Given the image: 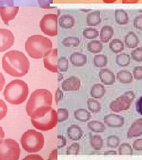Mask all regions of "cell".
I'll use <instances>...</instances> for the list:
<instances>
[{"mask_svg":"<svg viewBox=\"0 0 142 160\" xmlns=\"http://www.w3.org/2000/svg\"><path fill=\"white\" fill-rule=\"evenodd\" d=\"M142 135V119L136 120L129 128L127 133V138L131 139Z\"/></svg>","mask_w":142,"mask_h":160,"instance_id":"2e32d148","label":"cell"},{"mask_svg":"<svg viewBox=\"0 0 142 160\" xmlns=\"http://www.w3.org/2000/svg\"><path fill=\"white\" fill-rule=\"evenodd\" d=\"M44 65L46 68L51 72L56 73L57 71V49H53L43 58Z\"/></svg>","mask_w":142,"mask_h":160,"instance_id":"8fae6325","label":"cell"},{"mask_svg":"<svg viewBox=\"0 0 142 160\" xmlns=\"http://www.w3.org/2000/svg\"><path fill=\"white\" fill-rule=\"evenodd\" d=\"M90 142L92 148L95 149V151L101 150L103 146V139L101 136L98 135H90Z\"/></svg>","mask_w":142,"mask_h":160,"instance_id":"f546056e","label":"cell"},{"mask_svg":"<svg viewBox=\"0 0 142 160\" xmlns=\"http://www.w3.org/2000/svg\"><path fill=\"white\" fill-rule=\"evenodd\" d=\"M117 79L122 84H130L133 81V75L130 71L121 70L117 73Z\"/></svg>","mask_w":142,"mask_h":160,"instance_id":"484cf974","label":"cell"},{"mask_svg":"<svg viewBox=\"0 0 142 160\" xmlns=\"http://www.w3.org/2000/svg\"><path fill=\"white\" fill-rule=\"evenodd\" d=\"M140 0H122L123 4H137Z\"/></svg>","mask_w":142,"mask_h":160,"instance_id":"11a10c76","label":"cell"},{"mask_svg":"<svg viewBox=\"0 0 142 160\" xmlns=\"http://www.w3.org/2000/svg\"><path fill=\"white\" fill-rule=\"evenodd\" d=\"M80 39L77 37L74 36H71L65 38L62 42L63 45L67 48L77 47L80 45Z\"/></svg>","mask_w":142,"mask_h":160,"instance_id":"d6a6232c","label":"cell"},{"mask_svg":"<svg viewBox=\"0 0 142 160\" xmlns=\"http://www.w3.org/2000/svg\"><path fill=\"white\" fill-rule=\"evenodd\" d=\"M134 78L137 80H142V67L137 66L133 70Z\"/></svg>","mask_w":142,"mask_h":160,"instance_id":"7bdbcfd3","label":"cell"},{"mask_svg":"<svg viewBox=\"0 0 142 160\" xmlns=\"http://www.w3.org/2000/svg\"><path fill=\"white\" fill-rule=\"evenodd\" d=\"M7 106L6 103L0 99V120L3 119L7 113Z\"/></svg>","mask_w":142,"mask_h":160,"instance_id":"b9f144b4","label":"cell"},{"mask_svg":"<svg viewBox=\"0 0 142 160\" xmlns=\"http://www.w3.org/2000/svg\"><path fill=\"white\" fill-rule=\"evenodd\" d=\"M109 48L114 53H119L125 49L123 42L119 39H114L111 40L109 44Z\"/></svg>","mask_w":142,"mask_h":160,"instance_id":"f1b7e54d","label":"cell"},{"mask_svg":"<svg viewBox=\"0 0 142 160\" xmlns=\"http://www.w3.org/2000/svg\"><path fill=\"white\" fill-rule=\"evenodd\" d=\"M57 115L58 122H64L68 119V110L66 109H59L57 111Z\"/></svg>","mask_w":142,"mask_h":160,"instance_id":"f35d334b","label":"cell"},{"mask_svg":"<svg viewBox=\"0 0 142 160\" xmlns=\"http://www.w3.org/2000/svg\"><path fill=\"white\" fill-rule=\"evenodd\" d=\"M18 10V7H0V15L4 23L8 26L9 22L17 16Z\"/></svg>","mask_w":142,"mask_h":160,"instance_id":"7c38bea8","label":"cell"},{"mask_svg":"<svg viewBox=\"0 0 142 160\" xmlns=\"http://www.w3.org/2000/svg\"><path fill=\"white\" fill-rule=\"evenodd\" d=\"M4 137H5V133L2 127L0 126V143L2 141Z\"/></svg>","mask_w":142,"mask_h":160,"instance_id":"9f6ffc18","label":"cell"},{"mask_svg":"<svg viewBox=\"0 0 142 160\" xmlns=\"http://www.w3.org/2000/svg\"><path fill=\"white\" fill-rule=\"evenodd\" d=\"M31 122L35 128L42 131L51 130L57 124L56 111L51 108V110L40 118H31Z\"/></svg>","mask_w":142,"mask_h":160,"instance_id":"8992f818","label":"cell"},{"mask_svg":"<svg viewBox=\"0 0 142 160\" xmlns=\"http://www.w3.org/2000/svg\"><path fill=\"white\" fill-rule=\"evenodd\" d=\"M27 159H30V160H33V159H37V160H43V158L38 155H28L27 156V157H26L24 158V160H27Z\"/></svg>","mask_w":142,"mask_h":160,"instance_id":"f5cc1de1","label":"cell"},{"mask_svg":"<svg viewBox=\"0 0 142 160\" xmlns=\"http://www.w3.org/2000/svg\"><path fill=\"white\" fill-rule=\"evenodd\" d=\"M20 155V146L15 140L7 139L0 143V160H17Z\"/></svg>","mask_w":142,"mask_h":160,"instance_id":"52a82bcc","label":"cell"},{"mask_svg":"<svg viewBox=\"0 0 142 160\" xmlns=\"http://www.w3.org/2000/svg\"><path fill=\"white\" fill-rule=\"evenodd\" d=\"M59 24L63 29H71L75 24V19L71 15H63L59 18Z\"/></svg>","mask_w":142,"mask_h":160,"instance_id":"603a6c76","label":"cell"},{"mask_svg":"<svg viewBox=\"0 0 142 160\" xmlns=\"http://www.w3.org/2000/svg\"><path fill=\"white\" fill-rule=\"evenodd\" d=\"M131 56L133 60L136 62H142V48L139 47L131 52Z\"/></svg>","mask_w":142,"mask_h":160,"instance_id":"60d3db41","label":"cell"},{"mask_svg":"<svg viewBox=\"0 0 142 160\" xmlns=\"http://www.w3.org/2000/svg\"><path fill=\"white\" fill-rule=\"evenodd\" d=\"M14 0H0V7H12Z\"/></svg>","mask_w":142,"mask_h":160,"instance_id":"c3c4849f","label":"cell"},{"mask_svg":"<svg viewBox=\"0 0 142 160\" xmlns=\"http://www.w3.org/2000/svg\"><path fill=\"white\" fill-rule=\"evenodd\" d=\"M45 143L43 135L34 129L25 132L21 138L23 148L28 153L37 152L43 148Z\"/></svg>","mask_w":142,"mask_h":160,"instance_id":"5b68a950","label":"cell"},{"mask_svg":"<svg viewBox=\"0 0 142 160\" xmlns=\"http://www.w3.org/2000/svg\"><path fill=\"white\" fill-rule=\"evenodd\" d=\"M80 144L74 143L68 146L66 151L67 155H78L80 151Z\"/></svg>","mask_w":142,"mask_h":160,"instance_id":"ab89813d","label":"cell"},{"mask_svg":"<svg viewBox=\"0 0 142 160\" xmlns=\"http://www.w3.org/2000/svg\"><path fill=\"white\" fill-rule=\"evenodd\" d=\"M5 83H6L5 78L2 74L0 72V92H1L4 86H5Z\"/></svg>","mask_w":142,"mask_h":160,"instance_id":"816d5d0a","label":"cell"},{"mask_svg":"<svg viewBox=\"0 0 142 160\" xmlns=\"http://www.w3.org/2000/svg\"><path fill=\"white\" fill-rule=\"evenodd\" d=\"M58 81H61L63 79V74H62V73H60V72H58Z\"/></svg>","mask_w":142,"mask_h":160,"instance_id":"91938a15","label":"cell"},{"mask_svg":"<svg viewBox=\"0 0 142 160\" xmlns=\"http://www.w3.org/2000/svg\"><path fill=\"white\" fill-rule=\"evenodd\" d=\"M103 48L102 42L100 40H94L88 42L87 49L92 53H98L101 52Z\"/></svg>","mask_w":142,"mask_h":160,"instance_id":"83f0119b","label":"cell"},{"mask_svg":"<svg viewBox=\"0 0 142 160\" xmlns=\"http://www.w3.org/2000/svg\"><path fill=\"white\" fill-rule=\"evenodd\" d=\"M91 154H101V153L100 152H98V153H97V152H92Z\"/></svg>","mask_w":142,"mask_h":160,"instance_id":"94428289","label":"cell"},{"mask_svg":"<svg viewBox=\"0 0 142 160\" xmlns=\"http://www.w3.org/2000/svg\"><path fill=\"white\" fill-rule=\"evenodd\" d=\"M133 26L136 29L142 30V14L137 16L135 18Z\"/></svg>","mask_w":142,"mask_h":160,"instance_id":"ee69618b","label":"cell"},{"mask_svg":"<svg viewBox=\"0 0 142 160\" xmlns=\"http://www.w3.org/2000/svg\"><path fill=\"white\" fill-rule=\"evenodd\" d=\"M120 141L119 138L115 135L109 136L107 138V145L111 148H116L119 147Z\"/></svg>","mask_w":142,"mask_h":160,"instance_id":"8d00e7d4","label":"cell"},{"mask_svg":"<svg viewBox=\"0 0 142 160\" xmlns=\"http://www.w3.org/2000/svg\"><path fill=\"white\" fill-rule=\"evenodd\" d=\"M133 154V148L128 143H122L119 148V155H132Z\"/></svg>","mask_w":142,"mask_h":160,"instance_id":"74e56055","label":"cell"},{"mask_svg":"<svg viewBox=\"0 0 142 160\" xmlns=\"http://www.w3.org/2000/svg\"><path fill=\"white\" fill-rule=\"evenodd\" d=\"M38 4L43 8H51L50 4L53 3V0H37Z\"/></svg>","mask_w":142,"mask_h":160,"instance_id":"f6af8a7d","label":"cell"},{"mask_svg":"<svg viewBox=\"0 0 142 160\" xmlns=\"http://www.w3.org/2000/svg\"><path fill=\"white\" fill-rule=\"evenodd\" d=\"M68 59L65 57L60 58L57 61V68L61 72H66L68 69Z\"/></svg>","mask_w":142,"mask_h":160,"instance_id":"d590c367","label":"cell"},{"mask_svg":"<svg viewBox=\"0 0 142 160\" xmlns=\"http://www.w3.org/2000/svg\"><path fill=\"white\" fill-rule=\"evenodd\" d=\"M71 63H72L74 67H81L84 66L86 63L87 57L86 56L78 52H75L71 54L70 57Z\"/></svg>","mask_w":142,"mask_h":160,"instance_id":"ac0fdd59","label":"cell"},{"mask_svg":"<svg viewBox=\"0 0 142 160\" xmlns=\"http://www.w3.org/2000/svg\"><path fill=\"white\" fill-rule=\"evenodd\" d=\"M67 135L72 141H78L83 135V131L77 125H72L67 130Z\"/></svg>","mask_w":142,"mask_h":160,"instance_id":"e0dca14e","label":"cell"},{"mask_svg":"<svg viewBox=\"0 0 142 160\" xmlns=\"http://www.w3.org/2000/svg\"><path fill=\"white\" fill-rule=\"evenodd\" d=\"M86 24L88 26H97L101 22V13L99 11L91 12L87 14Z\"/></svg>","mask_w":142,"mask_h":160,"instance_id":"ffe728a7","label":"cell"},{"mask_svg":"<svg viewBox=\"0 0 142 160\" xmlns=\"http://www.w3.org/2000/svg\"><path fill=\"white\" fill-rule=\"evenodd\" d=\"M136 108V111L139 113V114L142 115V96L137 100Z\"/></svg>","mask_w":142,"mask_h":160,"instance_id":"681fc988","label":"cell"},{"mask_svg":"<svg viewBox=\"0 0 142 160\" xmlns=\"http://www.w3.org/2000/svg\"><path fill=\"white\" fill-rule=\"evenodd\" d=\"M14 43V36L8 29H0V52H5Z\"/></svg>","mask_w":142,"mask_h":160,"instance_id":"30bf717a","label":"cell"},{"mask_svg":"<svg viewBox=\"0 0 142 160\" xmlns=\"http://www.w3.org/2000/svg\"><path fill=\"white\" fill-rule=\"evenodd\" d=\"M99 34V32L93 28H87L83 31V36L87 39H94Z\"/></svg>","mask_w":142,"mask_h":160,"instance_id":"e575fe53","label":"cell"},{"mask_svg":"<svg viewBox=\"0 0 142 160\" xmlns=\"http://www.w3.org/2000/svg\"><path fill=\"white\" fill-rule=\"evenodd\" d=\"M125 45L129 48H135L139 44V38L133 32H130L125 35Z\"/></svg>","mask_w":142,"mask_h":160,"instance_id":"44dd1931","label":"cell"},{"mask_svg":"<svg viewBox=\"0 0 142 160\" xmlns=\"http://www.w3.org/2000/svg\"><path fill=\"white\" fill-rule=\"evenodd\" d=\"M2 65L6 73L15 77L24 76L30 68L28 58L24 53L18 51H10L5 53Z\"/></svg>","mask_w":142,"mask_h":160,"instance_id":"7a4b0ae2","label":"cell"},{"mask_svg":"<svg viewBox=\"0 0 142 160\" xmlns=\"http://www.w3.org/2000/svg\"><path fill=\"white\" fill-rule=\"evenodd\" d=\"M99 77L104 85H113L115 82V77L113 71L108 69H102L99 72Z\"/></svg>","mask_w":142,"mask_h":160,"instance_id":"9a60e30c","label":"cell"},{"mask_svg":"<svg viewBox=\"0 0 142 160\" xmlns=\"http://www.w3.org/2000/svg\"><path fill=\"white\" fill-rule=\"evenodd\" d=\"M135 98L134 92L129 91L116 98L115 100L110 103V109L116 113L125 111L130 108L131 104Z\"/></svg>","mask_w":142,"mask_h":160,"instance_id":"ba28073f","label":"cell"},{"mask_svg":"<svg viewBox=\"0 0 142 160\" xmlns=\"http://www.w3.org/2000/svg\"><path fill=\"white\" fill-rule=\"evenodd\" d=\"M117 0H102V1L105 4H113Z\"/></svg>","mask_w":142,"mask_h":160,"instance_id":"680465c9","label":"cell"},{"mask_svg":"<svg viewBox=\"0 0 142 160\" xmlns=\"http://www.w3.org/2000/svg\"><path fill=\"white\" fill-rule=\"evenodd\" d=\"M115 22L120 25H126L129 21L128 13L122 9L115 10Z\"/></svg>","mask_w":142,"mask_h":160,"instance_id":"7402d4cb","label":"cell"},{"mask_svg":"<svg viewBox=\"0 0 142 160\" xmlns=\"http://www.w3.org/2000/svg\"><path fill=\"white\" fill-rule=\"evenodd\" d=\"M57 149H55L52 151L51 154L50 155V157H49V160H56L57 158Z\"/></svg>","mask_w":142,"mask_h":160,"instance_id":"db71d44e","label":"cell"},{"mask_svg":"<svg viewBox=\"0 0 142 160\" xmlns=\"http://www.w3.org/2000/svg\"><path fill=\"white\" fill-rule=\"evenodd\" d=\"M104 122L108 127L119 128L124 125L125 119L120 115L110 114L104 117Z\"/></svg>","mask_w":142,"mask_h":160,"instance_id":"4fadbf2b","label":"cell"},{"mask_svg":"<svg viewBox=\"0 0 142 160\" xmlns=\"http://www.w3.org/2000/svg\"><path fill=\"white\" fill-rule=\"evenodd\" d=\"M27 84L21 80H12L5 87L3 95L7 102L14 105L24 103L28 97Z\"/></svg>","mask_w":142,"mask_h":160,"instance_id":"277c9868","label":"cell"},{"mask_svg":"<svg viewBox=\"0 0 142 160\" xmlns=\"http://www.w3.org/2000/svg\"><path fill=\"white\" fill-rule=\"evenodd\" d=\"M53 97L46 89H38L33 92L26 104V112L31 118H40L51 108Z\"/></svg>","mask_w":142,"mask_h":160,"instance_id":"6da1fadb","label":"cell"},{"mask_svg":"<svg viewBox=\"0 0 142 160\" xmlns=\"http://www.w3.org/2000/svg\"><path fill=\"white\" fill-rule=\"evenodd\" d=\"M88 108L94 113H97L101 111V106L99 102L94 98H89L87 101Z\"/></svg>","mask_w":142,"mask_h":160,"instance_id":"1f68e13d","label":"cell"},{"mask_svg":"<svg viewBox=\"0 0 142 160\" xmlns=\"http://www.w3.org/2000/svg\"><path fill=\"white\" fill-rule=\"evenodd\" d=\"M51 40L42 35L29 37L25 43V49L30 57L34 59L44 58L52 50Z\"/></svg>","mask_w":142,"mask_h":160,"instance_id":"3957f363","label":"cell"},{"mask_svg":"<svg viewBox=\"0 0 142 160\" xmlns=\"http://www.w3.org/2000/svg\"><path fill=\"white\" fill-rule=\"evenodd\" d=\"M87 126L91 131L95 133H102L105 131L106 128L101 122L98 120H92L88 123Z\"/></svg>","mask_w":142,"mask_h":160,"instance_id":"4316f807","label":"cell"},{"mask_svg":"<svg viewBox=\"0 0 142 160\" xmlns=\"http://www.w3.org/2000/svg\"><path fill=\"white\" fill-rule=\"evenodd\" d=\"M57 137H58V140H59L58 148H63L64 146L66 145V139L65 138L61 135H59Z\"/></svg>","mask_w":142,"mask_h":160,"instance_id":"f907efd6","label":"cell"},{"mask_svg":"<svg viewBox=\"0 0 142 160\" xmlns=\"http://www.w3.org/2000/svg\"><path fill=\"white\" fill-rule=\"evenodd\" d=\"M133 148L135 151H142V139H137L133 143Z\"/></svg>","mask_w":142,"mask_h":160,"instance_id":"bcb514c9","label":"cell"},{"mask_svg":"<svg viewBox=\"0 0 142 160\" xmlns=\"http://www.w3.org/2000/svg\"><path fill=\"white\" fill-rule=\"evenodd\" d=\"M74 117L76 120L85 122L91 119L90 113L86 109H80L74 112Z\"/></svg>","mask_w":142,"mask_h":160,"instance_id":"d4e9b609","label":"cell"},{"mask_svg":"<svg viewBox=\"0 0 142 160\" xmlns=\"http://www.w3.org/2000/svg\"><path fill=\"white\" fill-rule=\"evenodd\" d=\"M114 34V29L110 26H104L102 27L100 33V41L102 43H108L109 40H111L113 38Z\"/></svg>","mask_w":142,"mask_h":160,"instance_id":"d6986e66","label":"cell"},{"mask_svg":"<svg viewBox=\"0 0 142 160\" xmlns=\"http://www.w3.org/2000/svg\"><path fill=\"white\" fill-rule=\"evenodd\" d=\"M42 32L49 36L57 35V16L55 14H47L42 18L40 22Z\"/></svg>","mask_w":142,"mask_h":160,"instance_id":"9c48e42d","label":"cell"},{"mask_svg":"<svg viewBox=\"0 0 142 160\" xmlns=\"http://www.w3.org/2000/svg\"><path fill=\"white\" fill-rule=\"evenodd\" d=\"M81 84V81L78 78L71 77L63 81L62 88L63 90L66 92L78 91L80 90Z\"/></svg>","mask_w":142,"mask_h":160,"instance_id":"5bb4252c","label":"cell"},{"mask_svg":"<svg viewBox=\"0 0 142 160\" xmlns=\"http://www.w3.org/2000/svg\"><path fill=\"white\" fill-rule=\"evenodd\" d=\"M104 155H116L117 152L115 151H106L104 153Z\"/></svg>","mask_w":142,"mask_h":160,"instance_id":"6f0895ef","label":"cell"},{"mask_svg":"<svg viewBox=\"0 0 142 160\" xmlns=\"http://www.w3.org/2000/svg\"><path fill=\"white\" fill-rule=\"evenodd\" d=\"M63 98V93L62 91L60 90L59 88H58L57 89L56 92L55 93V100H56V103L57 104L58 102H59L60 101H61Z\"/></svg>","mask_w":142,"mask_h":160,"instance_id":"7dc6e473","label":"cell"},{"mask_svg":"<svg viewBox=\"0 0 142 160\" xmlns=\"http://www.w3.org/2000/svg\"><path fill=\"white\" fill-rule=\"evenodd\" d=\"M90 94L94 98H101L105 94V88L101 84H95L91 87Z\"/></svg>","mask_w":142,"mask_h":160,"instance_id":"cb8c5ba5","label":"cell"},{"mask_svg":"<svg viewBox=\"0 0 142 160\" xmlns=\"http://www.w3.org/2000/svg\"><path fill=\"white\" fill-rule=\"evenodd\" d=\"M108 62V59L107 56L100 54L95 56L94 58V63L95 66L98 68H102L105 67Z\"/></svg>","mask_w":142,"mask_h":160,"instance_id":"836d02e7","label":"cell"},{"mask_svg":"<svg viewBox=\"0 0 142 160\" xmlns=\"http://www.w3.org/2000/svg\"><path fill=\"white\" fill-rule=\"evenodd\" d=\"M115 61L119 66L121 67H125L130 63V57L127 53H121L116 57Z\"/></svg>","mask_w":142,"mask_h":160,"instance_id":"4dcf8cb0","label":"cell"}]
</instances>
